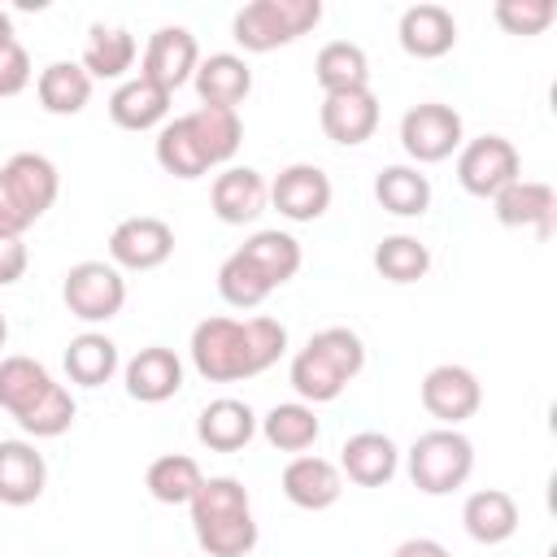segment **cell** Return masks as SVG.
<instances>
[{
    "label": "cell",
    "instance_id": "1",
    "mask_svg": "<svg viewBox=\"0 0 557 557\" xmlns=\"http://www.w3.org/2000/svg\"><path fill=\"white\" fill-rule=\"evenodd\" d=\"M287 352V331L283 322L257 313L248 322L235 318H205L191 331V366L209 383H235L270 370Z\"/></svg>",
    "mask_w": 557,
    "mask_h": 557
},
{
    "label": "cell",
    "instance_id": "2",
    "mask_svg": "<svg viewBox=\"0 0 557 557\" xmlns=\"http://www.w3.org/2000/svg\"><path fill=\"white\" fill-rule=\"evenodd\" d=\"M366 366V344L357 331L348 326H326L318 335H309V344L292 357V387L300 400L309 405H322V400H335Z\"/></svg>",
    "mask_w": 557,
    "mask_h": 557
},
{
    "label": "cell",
    "instance_id": "3",
    "mask_svg": "<svg viewBox=\"0 0 557 557\" xmlns=\"http://www.w3.org/2000/svg\"><path fill=\"white\" fill-rule=\"evenodd\" d=\"M322 22L318 0H252L235 13V44L244 52H274Z\"/></svg>",
    "mask_w": 557,
    "mask_h": 557
},
{
    "label": "cell",
    "instance_id": "4",
    "mask_svg": "<svg viewBox=\"0 0 557 557\" xmlns=\"http://www.w3.org/2000/svg\"><path fill=\"white\" fill-rule=\"evenodd\" d=\"M474 470V444L457 426H435L413 440L409 448V479L426 496H448L457 492Z\"/></svg>",
    "mask_w": 557,
    "mask_h": 557
},
{
    "label": "cell",
    "instance_id": "5",
    "mask_svg": "<svg viewBox=\"0 0 557 557\" xmlns=\"http://www.w3.org/2000/svg\"><path fill=\"white\" fill-rule=\"evenodd\" d=\"M61 296H65V309L74 318L109 322L126 305V278H122V270L113 261H78V265L65 270Z\"/></svg>",
    "mask_w": 557,
    "mask_h": 557
},
{
    "label": "cell",
    "instance_id": "6",
    "mask_svg": "<svg viewBox=\"0 0 557 557\" xmlns=\"http://www.w3.org/2000/svg\"><path fill=\"white\" fill-rule=\"evenodd\" d=\"M518 170H522V157L505 135H479L457 152V183L479 200H492L500 187L522 178Z\"/></svg>",
    "mask_w": 557,
    "mask_h": 557
},
{
    "label": "cell",
    "instance_id": "7",
    "mask_svg": "<svg viewBox=\"0 0 557 557\" xmlns=\"http://www.w3.org/2000/svg\"><path fill=\"white\" fill-rule=\"evenodd\" d=\"M400 148L418 165H435V161L453 157L461 148V113L453 104H440V100L413 104L400 117Z\"/></svg>",
    "mask_w": 557,
    "mask_h": 557
},
{
    "label": "cell",
    "instance_id": "8",
    "mask_svg": "<svg viewBox=\"0 0 557 557\" xmlns=\"http://www.w3.org/2000/svg\"><path fill=\"white\" fill-rule=\"evenodd\" d=\"M200 65V48H196V35L187 26H157L148 35V48H144V65L139 74L152 78L157 87H165L170 96L196 74Z\"/></svg>",
    "mask_w": 557,
    "mask_h": 557
},
{
    "label": "cell",
    "instance_id": "9",
    "mask_svg": "<svg viewBox=\"0 0 557 557\" xmlns=\"http://www.w3.org/2000/svg\"><path fill=\"white\" fill-rule=\"evenodd\" d=\"M170 252H174V231L148 213L117 222L109 235V261L117 270H157L161 261H170Z\"/></svg>",
    "mask_w": 557,
    "mask_h": 557
},
{
    "label": "cell",
    "instance_id": "10",
    "mask_svg": "<svg viewBox=\"0 0 557 557\" xmlns=\"http://www.w3.org/2000/svg\"><path fill=\"white\" fill-rule=\"evenodd\" d=\"M479 405H483V387H479V379L466 366H453L448 361V366L426 370V379H422V409L435 422L457 426V422L474 418Z\"/></svg>",
    "mask_w": 557,
    "mask_h": 557
},
{
    "label": "cell",
    "instance_id": "11",
    "mask_svg": "<svg viewBox=\"0 0 557 557\" xmlns=\"http://www.w3.org/2000/svg\"><path fill=\"white\" fill-rule=\"evenodd\" d=\"M270 205L287 218V222H318L331 209V178L326 170L296 161L287 170H278V178L270 183Z\"/></svg>",
    "mask_w": 557,
    "mask_h": 557
},
{
    "label": "cell",
    "instance_id": "12",
    "mask_svg": "<svg viewBox=\"0 0 557 557\" xmlns=\"http://www.w3.org/2000/svg\"><path fill=\"white\" fill-rule=\"evenodd\" d=\"M0 178H4L9 196L17 200V209H22L30 222H39V218L52 209L57 191H61L57 165H52L44 152H13V157L0 165Z\"/></svg>",
    "mask_w": 557,
    "mask_h": 557
},
{
    "label": "cell",
    "instance_id": "13",
    "mask_svg": "<svg viewBox=\"0 0 557 557\" xmlns=\"http://www.w3.org/2000/svg\"><path fill=\"white\" fill-rule=\"evenodd\" d=\"M496 205V222L500 226H513V231H535V235H548L553 231V213H557V196L548 183L540 178H513L509 187H500L492 196Z\"/></svg>",
    "mask_w": 557,
    "mask_h": 557
},
{
    "label": "cell",
    "instance_id": "14",
    "mask_svg": "<svg viewBox=\"0 0 557 557\" xmlns=\"http://www.w3.org/2000/svg\"><path fill=\"white\" fill-rule=\"evenodd\" d=\"M339 492H344V474H339V466L326 461V457L300 453V457H292V461L283 466V496H287L296 509H309V513L331 509V505L339 500Z\"/></svg>",
    "mask_w": 557,
    "mask_h": 557
},
{
    "label": "cell",
    "instance_id": "15",
    "mask_svg": "<svg viewBox=\"0 0 557 557\" xmlns=\"http://www.w3.org/2000/svg\"><path fill=\"white\" fill-rule=\"evenodd\" d=\"M270 200V187L265 178L252 170V165H231L213 178V191H209V205L218 213V222L226 226H244V222H257L261 209Z\"/></svg>",
    "mask_w": 557,
    "mask_h": 557
},
{
    "label": "cell",
    "instance_id": "16",
    "mask_svg": "<svg viewBox=\"0 0 557 557\" xmlns=\"http://www.w3.org/2000/svg\"><path fill=\"white\" fill-rule=\"evenodd\" d=\"M178 387H183V361L174 348L148 344L126 361V392L139 405H161V400L178 396Z\"/></svg>",
    "mask_w": 557,
    "mask_h": 557
},
{
    "label": "cell",
    "instance_id": "17",
    "mask_svg": "<svg viewBox=\"0 0 557 557\" xmlns=\"http://www.w3.org/2000/svg\"><path fill=\"white\" fill-rule=\"evenodd\" d=\"M318 122L326 131L331 144H366L379 126V96L366 87V91H339V96H326L322 109H318Z\"/></svg>",
    "mask_w": 557,
    "mask_h": 557
},
{
    "label": "cell",
    "instance_id": "18",
    "mask_svg": "<svg viewBox=\"0 0 557 557\" xmlns=\"http://www.w3.org/2000/svg\"><path fill=\"white\" fill-rule=\"evenodd\" d=\"M339 470L357 483V487H383L392 483V474L400 470V448L383 435V431H357L344 440L339 448Z\"/></svg>",
    "mask_w": 557,
    "mask_h": 557
},
{
    "label": "cell",
    "instance_id": "19",
    "mask_svg": "<svg viewBox=\"0 0 557 557\" xmlns=\"http://www.w3.org/2000/svg\"><path fill=\"white\" fill-rule=\"evenodd\" d=\"M396 35H400V48H405L409 57L435 61V57L453 52V44H457V22H453V13H448L444 4H409V9L400 13Z\"/></svg>",
    "mask_w": 557,
    "mask_h": 557
},
{
    "label": "cell",
    "instance_id": "20",
    "mask_svg": "<svg viewBox=\"0 0 557 557\" xmlns=\"http://www.w3.org/2000/svg\"><path fill=\"white\" fill-rule=\"evenodd\" d=\"M48 466L26 440H0V505H35L44 496Z\"/></svg>",
    "mask_w": 557,
    "mask_h": 557
},
{
    "label": "cell",
    "instance_id": "21",
    "mask_svg": "<svg viewBox=\"0 0 557 557\" xmlns=\"http://www.w3.org/2000/svg\"><path fill=\"white\" fill-rule=\"evenodd\" d=\"M109 117H113V126H122V131H152V126H161V122L170 117V91L157 87L152 78L135 74V78H126V83L113 87V96H109Z\"/></svg>",
    "mask_w": 557,
    "mask_h": 557
},
{
    "label": "cell",
    "instance_id": "22",
    "mask_svg": "<svg viewBox=\"0 0 557 557\" xmlns=\"http://www.w3.org/2000/svg\"><path fill=\"white\" fill-rule=\"evenodd\" d=\"M252 435H257V413L235 396L209 400L200 409V418H196V440L205 448H213V453H239Z\"/></svg>",
    "mask_w": 557,
    "mask_h": 557
},
{
    "label": "cell",
    "instance_id": "23",
    "mask_svg": "<svg viewBox=\"0 0 557 557\" xmlns=\"http://www.w3.org/2000/svg\"><path fill=\"white\" fill-rule=\"evenodd\" d=\"M191 83H196L200 104L235 109V104L252 91V70H248V61L235 57V52H213V57H205V61L196 65Z\"/></svg>",
    "mask_w": 557,
    "mask_h": 557
},
{
    "label": "cell",
    "instance_id": "24",
    "mask_svg": "<svg viewBox=\"0 0 557 557\" xmlns=\"http://www.w3.org/2000/svg\"><path fill=\"white\" fill-rule=\"evenodd\" d=\"M183 122H187V131H191L200 157L209 161V170H213V165H226V161L239 152V144H244V122H239L235 109L200 104V109L183 113Z\"/></svg>",
    "mask_w": 557,
    "mask_h": 557
},
{
    "label": "cell",
    "instance_id": "25",
    "mask_svg": "<svg viewBox=\"0 0 557 557\" xmlns=\"http://www.w3.org/2000/svg\"><path fill=\"white\" fill-rule=\"evenodd\" d=\"M461 527L474 544H505L518 531V505L500 487L470 492L466 505H461Z\"/></svg>",
    "mask_w": 557,
    "mask_h": 557
},
{
    "label": "cell",
    "instance_id": "26",
    "mask_svg": "<svg viewBox=\"0 0 557 557\" xmlns=\"http://www.w3.org/2000/svg\"><path fill=\"white\" fill-rule=\"evenodd\" d=\"M35 96H39L44 113L74 117V113H83L87 100H91V74H87L78 61H52V65L39 70Z\"/></svg>",
    "mask_w": 557,
    "mask_h": 557
},
{
    "label": "cell",
    "instance_id": "27",
    "mask_svg": "<svg viewBox=\"0 0 557 557\" xmlns=\"http://www.w3.org/2000/svg\"><path fill=\"white\" fill-rule=\"evenodd\" d=\"M135 35L126 30V26H104V22H96L91 30H87V44H83V70L91 74V83L96 78H122L131 65H135Z\"/></svg>",
    "mask_w": 557,
    "mask_h": 557
},
{
    "label": "cell",
    "instance_id": "28",
    "mask_svg": "<svg viewBox=\"0 0 557 557\" xmlns=\"http://www.w3.org/2000/svg\"><path fill=\"white\" fill-rule=\"evenodd\" d=\"M313 78L326 96H339V91H366L370 87V61L357 44L348 39H331L318 57H313Z\"/></svg>",
    "mask_w": 557,
    "mask_h": 557
},
{
    "label": "cell",
    "instance_id": "29",
    "mask_svg": "<svg viewBox=\"0 0 557 557\" xmlns=\"http://www.w3.org/2000/svg\"><path fill=\"white\" fill-rule=\"evenodd\" d=\"M374 200L396 218H422L431 205V178L418 165H387L374 178Z\"/></svg>",
    "mask_w": 557,
    "mask_h": 557
},
{
    "label": "cell",
    "instance_id": "30",
    "mask_svg": "<svg viewBox=\"0 0 557 557\" xmlns=\"http://www.w3.org/2000/svg\"><path fill=\"white\" fill-rule=\"evenodd\" d=\"M196 527V544L209 557H244L257 544V522L252 509H235V513H213V518H191Z\"/></svg>",
    "mask_w": 557,
    "mask_h": 557
},
{
    "label": "cell",
    "instance_id": "31",
    "mask_svg": "<svg viewBox=\"0 0 557 557\" xmlns=\"http://www.w3.org/2000/svg\"><path fill=\"white\" fill-rule=\"evenodd\" d=\"M52 387V374L35 357H4L0 361V409L13 413V422L35 409Z\"/></svg>",
    "mask_w": 557,
    "mask_h": 557
},
{
    "label": "cell",
    "instance_id": "32",
    "mask_svg": "<svg viewBox=\"0 0 557 557\" xmlns=\"http://www.w3.org/2000/svg\"><path fill=\"white\" fill-rule=\"evenodd\" d=\"M65 374L78 383V387H100L117 374V344L100 331H83L70 339L65 348Z\"/></svg>",
    "mask_w": 557,
    "mask_h": 557
},
{
    "label": "cell",
    "instance_id": "33",
    "mask_svg": "<svg viewBox=\"0 0 557 557\" xmlns=\"http://www.w3.org/2000/svg\"><path fill=\"white\" fill-rule=\"evenodd\" d=\"M239 252L261 270V278H265L270 287H283V283L296 278V270H300V244H296V235H287V231H257V235L244 239Z\"/></svg>",
    "mask_w": 557,
    "mask_h": 557
},
{
    "label": "cell",
    "instance_id": "34",
    "mask_svg": "<svg viewBox=\"0 0 557 557\" xmlns=\"http://www.w3.org/2000/svg\"><path fill=\"white\" fill-rule=\"evenodd\" d=\"M318 431H322V426H318L313 409L300 405V400L274 405V409L261 418V435H265V444L278 448V453H305V448L318 440Z\"/></svg>",
    "mask_w": 557,
    "mask_h": 557
},
{
    "label": "cell",
    "instance_id": "35",
    "mask_svg": "<svg viewBox=\"0 0 557 557\" xmlns=\"http://www.w3.org/2000/svg\"><path fill=\"white\" fill-rule=\"evenodd\" d=\"M144 483H148L152 500H161V505H187L196 496V487L205 483V474H200V466L187 453H165V457H157L148 466Z\"/></svg>",
    "mask_w": 557,
    "mask_h": 557
},
{
    "label": "cell",
    "instance_id": "36",
    "mask_svg": "<svg viewBox=\"0 0 557 557\" xmlns=\"http://www.w3.org/2000/svg\"><path fill=\"white\" fill-rule=\"evenodd\" d=\"M374 270L387 283H418L431 270V248L418 235H387L374 248Z\"/></svg>",
    "mask_w": 557,
    "mask_h": 557
},
{
    "label": "cell",
    "instance_id": "37",
    "mask_svg": "<svg viewBox=\"0 0 557 557\" xmlns=\"http://www.w3.org/2000/svg\"><path fill=\"white\" fill-rule=\"evenodd\" d=\"M157 165L165 174H174V178H200V174H209V161L200 157V148H196V139H191V131H187L183 117H174V122H165L157 131Z\"/></svg>",
    "mask_w": 557,
    "mask_h": 557
},
{
    "label": "cell",
    "instance_id": "38",
    "mask_svg": "<svg viewBox=\"0 0 557 557\" xmlns=\"http://www.w3.org/2000/svg\"><path fill=\"white\" fill-rule=\"evenodd\" d=\"M270 292H274V287L261 278V270H257L239 248L222 261V270H218V296H222L231 309H257Z\"/></svg>",
    "mask_w": 557,
    "mask_h": 557
},
{
    "label": "cell",
    "instance_id": "39",
    "mask_svg": "<svg viewBox=\"0 0 557 557\" xmlns=\"http://www.w3.org/2000/svg\"><path fill=\"white\" fill-rule=\"evenodd\" d=\"M74 413H78L74 396H70L61 383H52L48 396H44L35 409H26V413L17 418V426H22L26 435H35V440H57V435H65V431L74 426Z\"/></svg>",
    "mask_w": 557,
    "mask_h": 557
},
{
    "label": "cell",
    "instance_id": "40",
    "mask_svg": "<svg viewBox=\"0 0 557 557\" xmlns=\"http://www.w3.org/2000/svg\"><path fill=\"white\" fill-rule=\"evenodd\" d=\"M187 505H191V518H213V513L252 509V505H248V487H244L239 479H226V474H218V479H205Z\"/></svg>",
    "mask_w": 557,
    "mask_h": 557
},
{
    "label": "cell",
    "instance_id": "41",
    "mask_svg": "<svg viewBox=\"0 0 557 557\" xmlns=\"http://www.w3.org/2000/svg\"><path fill=\"white\" fill-rule=\"evenodd\" d=\"M496 22L509 35H544L557 22V4L553 0H500Z\"/></svg>",
    "mask_w": 557,
    "mask_h": 557
},
{
    "label": "cell",
    "instance_id": "42",
    "mask_svg": "<svg viewBox=\"0 0 557 557\" xmlns=\"http://www.w3.org/2000/svg\"><path fill=\"white\" fill-rule=\"evenodd\" d=\"M26 83H30V52L22 44H9L0 52V100L4 96H17Z\"/></svg>",
    "mask_w": 557,
    "mask_h": 557
},
{
    "label": "cell",
    "instance_id": "43",
    "mask_svg": "<svg viewBox=\"0 0 557 557\" xmlns=\"http://www.w3.org/2000/svg\"><path fill=\"white\" fill-rule=\"evenodd\" d=\"M26 261H30V252H26L22 235H0V287L17 283L26 274Z\"/></svg>",
    "mask_w": 557,
    "mask_h": 557
},
{
    "label": "cell",
    "instance_id": "44",
    "mask_svg": "<svg viewBox=\"0 0 557 557\" xmlns=\"http://www.w3.org/2000/svg\"><path fill=\"white\" fill-rule=\"evenodd\" d=\"M30 226V218L17 209V200L9 196V187H4V178H0V235H22Z\"/></svg>",
    "mask_w": 557,
    "mask_h": 557
},
{
    "label": "cell",
    "instance_id": "45",
    "mask_svg": "<svg viewBox=\"0 0 557 557\" xmlns=\"http://www.w3.org/2000/svg\"><path fill=\"white\" fill-rule=\"evenodd\" d=\"M392 557H453L440 540H431V535H413V540H405V544H396V553Z\"/></svg>",
    "mask_w": 557,
    "mask_h": 557
},
{
    "label": "cell",
    "instance_id": "46",
    "mask_svg": "<svg viewBox=\"0 0 557 557\" xmlns=\"http://www.w3.org/2000/svg\"><path fill=\"white\" fill-rule=\"evenodd\" d=\"M9 44H17V39H13V17L0 9V52H4Z\"/></svg>",
    "mask_w": 557,
    "mask_h": 557
},
{
    "label": "cell",
    "instance_id": "47",
    "mask_svg": "<svg viewBox=\"0 0 557 557\" xmlns=\"http://www.w3.org/2000/svg\"><path fill=\"white\" fill-rule=\"evenodd\" d=\"M4 339H9V322H4V313H0V348H4Z\"/></svg>",
    "mask_w": 557,
    "mask_h": 557
}]
</instances>
